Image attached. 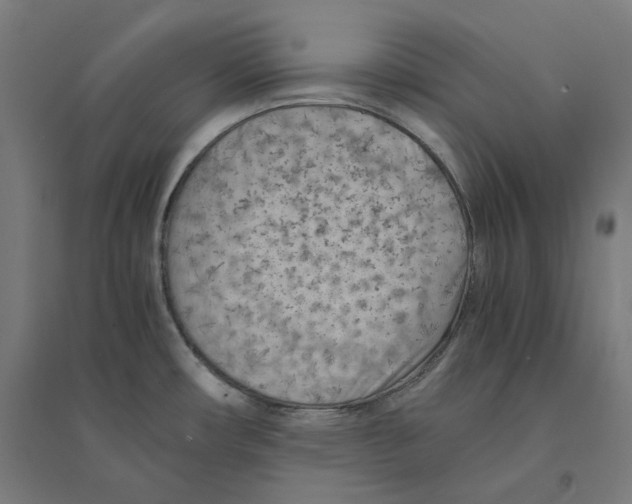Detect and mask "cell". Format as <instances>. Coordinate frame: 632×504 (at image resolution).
<instances>
[{
  "label": "cell",
  "instance_id": "obj_1",
  "mask_svg": "<svg viewBox=\"0 0 632 504\" xmlns=\"http://www.w3.org/2000/svg\"><path fill=\"white\" fill-rule=\"evenodd\" d=\"M172 319L210 369L303 407L376 395L442 344L471 242L438 159L370 110L299 102L226 128L167 201Z\"/></svg>",
  "mask_w": 632,
  "mask_h": 504
}]
</instances>
